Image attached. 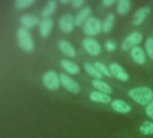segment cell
I'll return each mask as SVG.
<instances>
[{
	"mask_svg": "<svg viewBox=\"0 0 153 138\" xmlns=\"http://www.w3.org/2000/svg\"><path fill=\"white\" fill-rule=\"evenodd\" d=\"M33 4H35V0H16L15 2V7L17 10L23 11L28 9Z\"/></svg>",
	"mask_w": 153,
	"mask_h": 138,
	"instance_id": "24",
	"label": "cell"
},
{
	"mask_svg": "<svg viewBox=\"0 0 153 138\" xmlns=\"http://www.w3.org/2000/svg\"><path fill=\"white\" fill-rule=\"evenodd\" d=\"M85 3L86 2L84 0H73V1H71V6L75 9H79V8L82 7L85 5Z\"/></svg>",
	"mask_w": 153,
	"mask_h": 138,
	"instance_id": "30",
	"label": "cell"
},
{
	"mask_svg": "<svg viewBox=\"0 0 153 138\" xmlns=\"http://www.w3.org/2000/svg\"><path fill=\"white\" fill-rule=\"evenodd\" d=\"M111 108L118 113L127 114L131 111V107L123 100H114L111 102Z\"/></svg>",
	"mask_w": 153,
	"mask_h": 138,
	"instance_id": "15",
	"label": "cell"
},
{
	"mask_svg": "<svg viewBox=\"0 0 153 138\" xmlns=\"http://www.w3.org/2000/svg\"><path fill=\"white\" fill-rule=\"evenodd\" d=\"M92 85L93 87H95L97 90H98V92L105 93V94H112L113 93V89L112 87L105 82L102 81V80H93L92 81Z\"/></svg>",
	"mask_w": 153,
	"mask_h": 138,
	"instance_id": "21",
	"label": "cell"
},
{
	"mask_svg": "<svg viewBox=\"0 0 153 138\" xmlns=\"http://www.w3.org/2000/svg\"><path fill=\"white\" fill-rule=\"evenodd\" d=\"M59 80H60V84L69 92L74 93V94H78L80 92L81 89H80L79 83L76 82L70 76L62 73L59 75Z\"/></svg>",
	"mask_w": 153,
	"mask_h": 138,
	"instance_id": "8",
	"label": "cell"
},
{
	"mask_svg": "<svg viewBox=\"0 0 153 138\" xmlns=\"http://www.w3.org/2000/svg\"><path fill=\"white\" fill-rule=\"evenodd\" d=\"M84 68H85V71L87 72V74L89 75L90 76H92L95 80H101L103 78V75L99 73V71L95 67L94 64L85 62Z\"/></svg>",
	"mask_w": 153,
	"mask_h": 138,
	"instance_id": "22",
	"label": "cell"
},
{
	"mask_svg": "<svg viewBox=\"0 0 153 138\" xmlns=\"http://www.w3.org/2000/svg\"><path fill=\"white\" fill-rule=\"evenodd\" d=\"M58 47L59 50L62 52L63 55H65L68 57L74 58L76 56V52L75 48L71 45L70 42H68L66 40H61L58 42Z\"/></svg>",
	"mask_w": 153,
	"mask_h": 138,
	"instance_id": "12",
	"label": "cell"
},
{
	"mask_svg": "<svg viewBox=\"0 0 153 138\" xmlns=\"http://www.w3.org/2000/svg\"><path fill=\"white\" fill-rule=\"evenodd\" d=\"M89 99L96 103H102V104H108L112 101L111 97L108 94L100 92L98 91H93L89 93Z\"/></svg>",
	"mask_w": 153,
	"mask_h": 138,
	"instance_id": "16",
	"label": "cell"
},
{
	"mask_svg": "<svg viewBox=\"0 0 153 138\" xmlns=\"http://www.w3.org/2000/svg\"><path fill=\"white\" fill-rule=\"evenodd\" d=\"M42 82L43 86L50 91H56L60 85L59 76L54 70L45 72L42 76Z\"/></svg>",
	"mask_w": 153,
	"mask_h": 138,
	"instance_id": "3",
	"label": "cell"
},
{
	"mask_svg": "<svg viewBox=\"0 0 153 138\" xmlns=\"http://www.w3.org/2000/svg\"><path fill=\"white\" fill-rule=\"evenodd\" d=\"M144 48H145V51H146L147 56L151 60H153V38L149 37L145 40Z\"/></svg>",
	"mask_w": 153,
	"mask_h": 138,
	"instance_id": "27",
	"label": "cell"
},
{
	"mask_svg": "<svg viewBox=\"0 0 153 138\" xmlns=\"http://www.w3.org/2000/svg\"><path fill=\"white\" fill-rule=\"evenodd\" d=\"M115 20H116L115 15L113 13H110L109 15H107V16L105 17V19L104 20V22L102 23V31L105 33L111 32L114 26Z\"/></svg>",
	"mask_w": 153,
	"mask_h": 138,
	"instance_id": "23",
	"label": "cell"
},
{
	"mask_svg": "<svg viewBox=\"0 0 153 138\" xmlns=\"http://www.w3.org/2000/svg\"><path fill=\"white\" fill-rule=\"evenodd\" d=\"M116 3H117L116 0H104V1H102V5L105 7H111Z\"/></svg>",
	"mask_w": 153,
	"mask_h": 138,
	"instance_id": "31",
	"label": "cell"
},
{
	"mask_svg": "<svg viewBox=\"0 0 153 138\" xmlns=\"http://www.w3.org/2000/svg\"><path fill=\"white\" fill-rule=\"evenodd\" d=\"M145 113L149 118L153 120V100L145 107Z\"/></svg>",
	"mask_w": 153,
	"mask_h": 138,
	"instance_id": "29",
	"label": "cell"
},
{
	"mask_svg": "<svg viewBox=\"0 0 153 138\" xmlns=\"http://www.w3.org/2000/svg\"><path fill=\"white\" fill-rule=\"evenodd\" d=\"M82 46L86 52L93 57H97L101 54L102 47L100 43L93 38H85L82 41Z\"/></svg>",
	"mask_w": 153,
	"mask_h": 138,
	"instance_id": "7",
	"label": "cell"
},
{
	"mask_svg": "<svg viewBox=\"0 0 153 138\" xmlns=\"http://www.w3.org/2000/svg\"><path fill=\"white\" fill-rule=\"evenodd\" d=\"M131 8V3L129 0H119L116 3V13L120 15H127Z\"/></svg>",
	"mask_w": 153,
	"mask_h": 138,
	"instance_id": "20",
	"label": "cell"
},
{
	"mask_svg": "<svg viewBox=\"0 0 153 138\" xmlns=\"http://www.w3.org/2000/svg\"><path fill=\"white\" fill-rule=\"evenodd\" d=\"M83 32L85 35L88 38H92L94 36L98 35L102 31V22L97 17L91 16L88 19V21L84 23Z\"/></svg>",
	"mask_w": 153,
	"mask_h": 138,
	"instance_id": "4",
	"label": "cell"
},
{
	"mask_svg": "<svg viewBox=\"0 0 153 138\" xmlns=\"http://www.w3.org/2000/svg\"><path fill=\"white\" fill-rule=\"evenodd\" d=\"M58 25L59 30L66 34L71 33L74 31V28L76 26L75 24V17L71 15L70 14H65L62 15L58 22Z\"/></svg>",
	"mask_w": 153,
	"mask_h": 138,
	"instance_id": "6",
	"label": "cell"
},
{
	"mask_svg": "<svg viewBox=\"0 0 153 138\" xmlns=\"http://www.w3.org/2000/svg\"><path fill=\"white\" fill-rule=\"evenodd\" d=\"M91 13H92V10L89 7H83L76 15L75 16V24L76 26H81L82 24H84L88 18H90L91 16Z\"/></svg>",
	"mask_w": 153,
	"mask_h": 138,
	"instance_id": "14",
	"label": "cell"
},
{
	"mask_svg": "<svg viewBox=\"0 0 153 138\" xmlns=\"http://www.w3.org/2000/svg\"><path fill=\"white\" fill-rule=\"evenodd\" d=\"M60 65L61 67L64 69V70L73 76H76L79 75L80 72V68L79 66L76 65V63L70 61V60H67V59H62L60 61Z\"/></svg>",
	"mask_w": 153,
	"mask_h": 138,
	"instance_id": "17",
	"label": "cell"
},
{
	"mask_svg": "<svg viewBox=\"0 0 153 138\" xmlns=\"http://www.w3.org/2000/svg\"><path fill=\"white\" fill-rule=\"evenodd\" d=\"M94 65H95V67L97 69V70L99 71V73L103 75V76H106V77H109V78L113 77L112 74L110 73L109 68L105 65H104L103 63H101L99 61H96L94 63Z\"/></svg>",
	"mask_w": 153,
	"mask_h": 138,
	"instance_id": "26",
	"label": "cell"
},
{
	"mask_svg": "<svg viewBox=\"0 0 153 138\" xmlns=\"http://www.w3.org/2000/svg\"><path fill=\"white\" fill-rule=\"evenodd\" d=\"M59 3L60 4H63V5H68V4H69L71 2H70V0H60Z\"/></svg>",
	"mask_w": 153,
	"mask_h": 138,
	"instance_id": "32",
	"label": "cell"
},
{
	"mask_svg": "<svg viewBox=\"0 0 153 138\" xmlns=\"http://www.w3.org/2000/svg\"><path fill=\"white\" fill-rule=\"evenodd\" d=\"M150 12H151V10L148 7H143L138 9L133 15V18H132L133 25L139 26V25L142 24L143 22L145 21V19L149 15Z\"/></svg>",
	"mask_w": 153,
	"mask_h": 138,
	"instance_id": "11",
	"label": "cell"
},
{
	"mask_svg": "<svg viewBox=\"0 0 153 138\" xmlns=\"http://www.w3.org/2000/svg\"><path fill=\"white\" fill-rule=\"evenodd\" d=\"M131 57L132 60L138 65H143L146 63V55L144 50L140 47H135L131 50Z\"/></svg>",
	"mask_w": 153,
	"mask_h": 138,
	"instance_id": "18",
	"label": "cell"
},
{
	"mask_svg": "<svg viewBox=\"0 0 153 138\" xmlns=\"http://www.w3.org/2000/svg\"><path fill=\"white\" fill-rule=\"evenodd\" d=\"M139 130L144 135H151V134H153V122H151V121L143 122L140 126Z\"/></svg>",
	"mask_w": 153,
	"mask_h": 138,
	"instance_id": "25",
	"label": "cell"
},
{
	"mask_svg": "<svg viewBox=\"0 0 153 138\" xmlns=\"http://www.w3.org/2000/svg\"><path fill=\"white\" fill-rule=\"evenodd\" d=\"M143 40V35L139 32H131L126 36V38L123 40L121 48L123 51H131L133 48L138 47L140 43Z\"/></svg>",
	"mask_w": 153,
	"mask_h": 138,
	"instance_id": "5",
	"label": "cell"
},
{
	"mask_svg": "<svg viewBox=\"0 0 153 138\" xmlns=\"http://www.w3.org/2000/svg\"><path fill=\"white\" fill-rule=\"evenodd\" d=\"M130 98L141 106H147L153 100V91L148 86H140L129 91Z\"/></svg>",
	"mask_w": 153,
	"mask_h": 138,
	"instance_id": "1",
	"label": "cell"
},
{
	"mask_svg": "<svg viewBox=\"0 0 153 138\" xmlns=\"http://www.w3.org/2000/svg\"><path fill=\"white\" fill-rule=\"evenodd\" d=\"M105 49L109 52H114L116 48H117V44L114 40H106L105 43Z\"/></svg>",
	"mask_w": 153,
	"mask_h": 138,
	"instance_id": "28",
	"label": "cell"
},
{
	"mask_svg": "<svg viewBox=\"0 0 153 138\" xmlns=\"http://www.w3.org/2000/svg\"><path fill=\"white\" fill-rule=\"evenodd\" d=\"M109 70L113 77L116 78L121 82H127L130 78L128 73L124 70L123 67L118 63H112L109 65Z\"/></svg>",
	"mask_w": 153,
	"mask_h": 138,
	"instance_id": "9",
	"label": "cell"
},
{
	"mask_svg": "<svg viewBox=\"0 0 153 138\" xmlns=\"http://www.w3.org/2000/svg\"><path fill=\"white\" fill-rule=\"evenodd\" d=\"M20 23L21 24L23 25L24 28L27 29V30H30V29H33L34 27H36L38 24H40L41 21L39 19V17L33 15H31V14H25V15H23L20 18Z\"/></svg>",
	"mask_w": 153,
	"mask_h": 138,
	"instance_id": "10",
	"label": "cell"
},
{
	"mask_svg": "<svg viewBox=\"0 0 153 138\" xmlns=\"http://www.w3.org/2000/svg\"><path fill=\"white\" fill-rule=\"evenodd\" d=\"M54 22L51 18H43L40 23V35L42 38L46 39L51 33Z\"/></svg>",
	"mask_w": 153,
	"mask_h": 138,
	"instance_id": "13",
	"label": "cell"
},
{
	"mask_svg": "<svg viewBox=\"0 0 153 138\" xmlns=\"http://www.w3.org/2000/svg\"><path fill=\"white\" fill-rule=\"evenodd\" d=\"M16 40H17L18 46L25 52L31 53L34 50L35 48L34 40L29 30L24 27H20L16 32Z\"/></svg>",
	"mask_w": 153,
	"mask_h": 138,
	"instance_id": "2",
	"label": "cell"
},
{
	"mask_svg": "<svg viewBox=\"0 0 153 138\" xmlns=\"http://www.w3.org/2000/svg\"><path fill=\"white\" fill-rule=\"evenodd\" d=\"M58 7V2L56 0H50L46 3L43 9L41 12V15L43 18H50L56 12Z\"/></svg>",
	"mask_w": 153,
	"mask_h": 138,
	"instance_id": "19",
	"label": "cell"
}]
</instances>
